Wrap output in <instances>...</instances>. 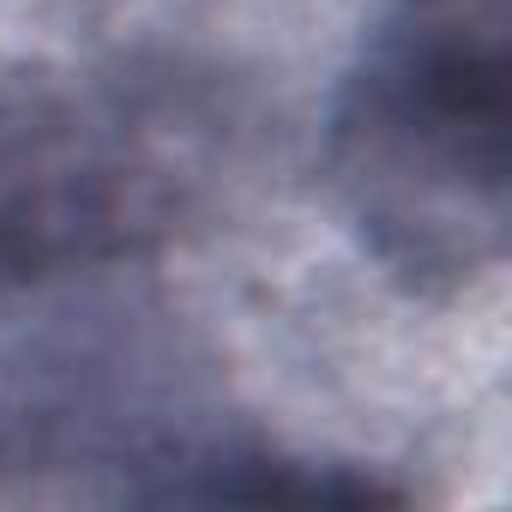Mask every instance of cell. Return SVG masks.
Returning a JSON list of instances; mask_svg holds the SVG:
<instances>
[{
    "instance_id": "1",
    "label": "cell",
    "mask_w": 512,
    "mask_h": 512,
    "mask_svg": "<svg viewBox=\"0 0 512 512\" xmlns=\"http://www.w3.org/2000/svg\"><path fill=\"white\" fill-rule=\"evenodd\" d=\"M512 0H386L326 127L332 199L374 260L452 296L506 260Z\"/></svg>"
},
{
    "instance_id": "2",
    "label": "cell",
    "mask_w": 512,
    "mask_h": 512,
    "mask_svg": "<svg viewBox=\"0 0 512 512\" xmlns=\"http://www.w3.org/2000/svg\"><path fill=\"white\" fill-rule=\"evenodd\" d=\"M223 151L229 109L181 67H0V296L145 260Z\"/></svg>"
}]
</instances>
